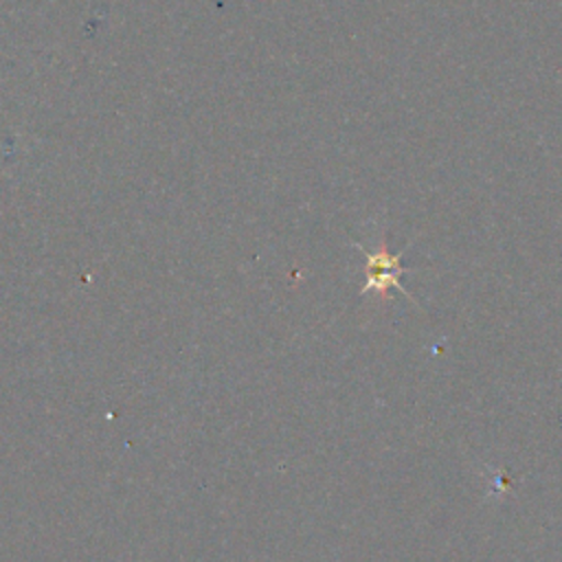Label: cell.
<instances>
[{
  "label": "cell",
  "instance_id": "cell-1",
  "mask_svg": "<svg viewBox=\"0 0 562 562\" xmlns=\"http://www.w3.org/2000/svg\"><path fill=\"white\" fill-rule=\"evenodd\" d=\"M358 248L367 252L362 246ZM402 274H404V268L400 266V255L389 252L386 244H382L375 252H367V283L362 288V294L378 292L382 299H386L391 288L406 292L400 283Z\"/></svg>",
  "mask_w": 562,
  "mask_h": 562
}]
</instances>
